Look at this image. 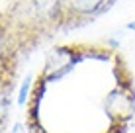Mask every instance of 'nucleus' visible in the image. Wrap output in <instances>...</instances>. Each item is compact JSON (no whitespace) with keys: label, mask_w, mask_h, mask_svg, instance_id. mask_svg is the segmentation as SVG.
Returning a JSON list of instances; mask_svg holds the SVG:
<instances>
[{"label":"nucleus","mask_w":135,"mask_h":133,"mask_svg":"<svg viewBox=\"0 0 135 133\" xmlns=\"http://www.w3.org/2000/svg\"><path fill=\"white\" fill-rule=\"evenodd\" d=\"M65 20L74 22V20H88L94 18L112 4V0H61Z\"/></svg>","instance_id":"nucleus-2"},{"label":"nucleus","mask_w":135,"mask_h":133,"mask_svg":"<svg viewBox=\"0 0 135 133\" xmlns=\"http://www.w3.org/2000/svg\"><path fill=\"white\" fill-rule=\"evenodd\" d=\"M14 16L24 20L30 27H49L65 20L61 0H18Z\"/></svg>","instance_id":"nucleus-1"},{"label":"nucleus","mask_w":135,"mask_h":133,"mask_svg":"<svg viewBox=\"0 0 135 133\" xmlns=\"http://www.w3.org/2000/svg\"><path fill=\"white\" fill-rule=\"evenodd\" d=\"M127 29H131V31H135V20H133V22H129V24H127Z\"/></svg>","instance_id":"nucleus-5"},{"label":"nucleus","mask_w":135,"mask_h":133,"mask_svg":"<svg viewBox=\"0 0 135 133\" xmlns=\"http://www.w3.org/2000/svg\"><path fill=\"white\" fill-rule=\"evenodd\" d=\"M12 133H26V129H24V125H22V123H16V125L12 127Z\"/></svg>","instance_id":"nucleus-4"},{"label":"nucleus","mask_w":135,"mask_h":133,"mask_svg":"<svg viewBox=\"0 0 135 133\" xmlns=\"http://www.w3.org/2000/svg\"><path fill=\"white\" fill-rule=\"evenodd\" d=\"M30 86H31V76H27V78H24V82H22V88H20V94H18V104H24L26 98H27V92H30Z\"/></svg>","instance_id":"nucleus-3"}]
</instances>
